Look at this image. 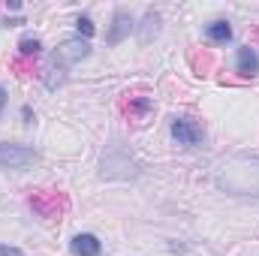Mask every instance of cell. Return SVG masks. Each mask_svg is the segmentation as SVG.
<instances>
[{"label": "cell", "mask_w": 259, "mask_h": 256, "mask_svg": "<svg viewBox=\"0 0 259 256\" xmlns=\"http://www.w3.org/2000/svg\"><path fill=\"white\" fill-rule=\"evenodd\" d=\"M217 187L232 196H259V157H232L217 172Z\"/></svg>", "instance_id": "1"}, {"label": "cell", "mask_w": 259, "mask_h": 256, "mask_svg": "<svg viewBox=\"0 0 259 256\" xmlns=\"http://www.w3.org/2000/svg\"><path fill=\"white\" fill-rule=\"evenodd\" d=\"M27 202H30V208H33L39 217H46V220L61 217L66 208H69V199H66L61 190H39V193H33Z\"/></svg>", "instance_id": "2"}, {"label": "cell", "mask_w": 259, "mask_h": 256, "mask_svg": "<svg viewBox=\"0 0 259 256\" xmlns=\"http://www.w3.org/2000/svg\"><path fill=\"white\" fill-rule=\"evenodd\" d=\"M36 160V151L15 142H0V169H24Z\"/></svg>", "instance_id": "3"}, {"label": "cell", "mask_w": 259, "mask_h": 256, "mask_svg": "<svg viewBox=\"0 0 259 256\" xmlns=\"http://www.w3.org/2000/svg\"><path fill=\"white\" fill-rule=\"evenodd\" d=\"M121 112L127 115L133 124H145L148 115L154 112V100H151V97H139V94H133V97L127 94V97L121 100Z\"/></svg>", "instance_id": "4"}, {"label": "cell", "mask_w": 259, "mask_h": 256, "mask_svg": "<svg viewBox=\"0 0 259 256\" xmlns=\"http://www.w3.org/2000/svg\"><path fill=\"white\" fill-rule=\"evenodd\" d=\"M202 127L196 124L193 118H175L172 121V139L178 142V145H184V148H193L202 142Z\"/></svg>", "instance_id": "5"}, {"label": "cell", "mask_w": 259, "mask_h": 256, "mask_svg": "<svg viewBox=\"0 0 259 256\" xmlns=\"http://www.w3.org/2000/svg\"><path fill=\"white\" fill-rule=\"evenodd\" d=\"M88 55H91V46H88V39H81V36L64 39V42L58 46V64H75V61H84Z\"/></svg>", "instance_id": "6"}, {"label": "cell", "mask_w": 259, "mask_h": 256, "mask_svg": "<svg viewBox=\"0 0 259 256\" xmlns=\"http://www.w3.org/2000/svg\"><path fill=\"white\" fill-rule=\"evenodd\" d=\"M235 69H238L241 78H253L259 72V55H256L253 46H241V49H238V55H235Z\"/></svg>", "instance_id": "7"}, {"label": "cell", "mask_w": 259, "mask_h": 256, "mask_svg": "<svg viewBox=\"0 0 259 256\" xmlns=\"http://www.w3.org/2000/svg\"><path fill=\"white\" fill-rule=\"evenodd\" d=\"M69 250H72L75 256H100L103 244H100V238H97V235H91V232H81V235H75V238H72Z\"/></svg>", "instance_id": "8"}, {"label": "cell", "mask_w": 259, "mask_h": 256, "mask_svg": "<svg viewBox=\"0 0 259 256\" xmlns=\"http://www.w3.org/2000/svg\"><path fill=\"white\" fill-rule=\"evenodd\" d=\"M130 27H133L130 12H124V9H121V12H115V18H112V30H109V36H106V39H109L112 46H118V42L130 33Z\"/></svg>", "instance_id": "9"}, {"label": "cell", "mask_w": 259, "mask_h": 256, "mask_svg": "<svg viewBox=\"0 0 259 256\" xmlns=\"http://www.w3.org/2000/svg\"><path fill=\"white\" fill-rule=\"evenodd\" d=\"M205 33H208V39H211V42H220V46L232 39V27H229V21H223V18L211 21V24L205 27Z\"/></svg>", "instance_id": "10"}, {"label": "cell", "mask_w": 259, "mask_h": 256, "mask_svg": "<svg viewBox=\"0 0 259 256\" xmlns=\"http://www.w3.org/2000/svg\"><path fill=\"white\" fill-rule=\"evenodd\" d=\"M39 52H42V42H39L36 36H24V39L18 42V55H21V58H39Z\"/></svg>", "instance_id": "11"}, {"label": "cell", "mask_w": 259, "mask_h": 256, "mask_svg": "<svg viewBox=\"0 0 259 256\" xmlns=\"http://www.w3.org/2000/svg\"><path fill=\"white\" fill-rule=\"evenodd\" d=\"M157 30H160V15L148 12L145 15V27H142V42H151V36H157Z\"/></svg>", "instance_id": "12"}, {"label": "cell", "mask_w": 259, "mask_h": 256, "mask_svg": "<svg viewBox=\"0 0 259 256\" xmlns=\"http://www.w3.org/2000/svg\"><path fill=\"white\" fill-rule=\"evenodd\" d=\"M75 27H78V33H81L84 39H88V36H94V30H97V27H94V21H91L88 15H81V18L75 21Z\"/></svg>", "instance_id": "13"}, {"label": "cell", "mask_w": 259, "mask_h": 256, "mask_svg": "<svg viewBox=\"0 0 259 256\" xmlns=\"http://www.w3.org/2000/svg\"><path fill=\"white\" fill-rule=\"evenodd\" d=\"M0 256H24L18 247H9V244H0Z\"/></svg>", "instance_id": "14"}, {"label": "cell", "mask_w": 259, "mask_h": 256, "mask_svg": "<svg viewBox=\"0 0 259 256\" xmlns=\"http://www.w3.org/2000/svg\"><path fill=\"white\" fill-rule=\"evenodd\" d=\"M3 106H6V88L0 84V115H3Z\"/></svg>", "instance_id": "15"}]
</instances>
